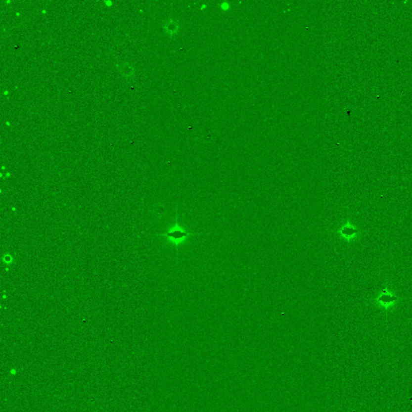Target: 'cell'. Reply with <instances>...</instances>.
Instances as JSON below:
<instances>
[{
    "mask_svg": "<svg viewBox=\"0 0 412 412\" xmlns=\"http://www.w3.org/2000/svg\"><path fill=\"white\" fill-rule=\"evenodd\" d=\"M337 233L342 238L349 242L354 239L355 237L361 233V230L354 227V225L348 222L346 224L344 225L343 227L338 229Z\"/></svg>",
    "mask_w": 412,
    "mask_h": 412,
    "instance_id": "obj_3",
    "label": "cell"
},
{
    "mask_svg": "<svg viewBox=\"0 0 412 412\" xmlns=\"http://www.w3.org/2000/svg\"><path fill=\"white\" fill-rule=\"evenodd\" d=\"M399 298L395 296L391 290L387 287L382 290L378 296L374 298V303L381 309H384L385 311H388L392 309V307L399 301Z\"/></svg>",
    "mask_w": 412,
    "mask_h": 412,
    "instance_id": "obj_2",
    "label": "cell"
},
{
    "mask_svg": "<svg viewBox=\"0 0 412 412\" xmlns=\"http://www.w3.org/2000/svg\"><path fill=\"white\" fill-rule=\"evenodd\" d=\"M161 237H166L169 238V242L173 244V246H180L190 236L196 235V233H189L184 228L179 224L177 222V218L176 219V223L173 227L169 228V230L165 233L159 234Z\"/></svg>",
    "mask_w": 412,
    "mask_h": 412,
    "instance_id": "obj_1",
    "label": "cell"
},
{
    "mask_svg": "<svg viewBox=\"0 0 412 412\" xmlns=\"http://www.w3.org/2000/svg\"><path fill=\"white\" fill-rule=\"evenodd\" d=\"M2 261L4 262L5 264H11L13 263V259L10 255H5L2 258Z\"/></svg>",
    "mask_w": 412,
    "mask_h": 412,
    "instance_id": "obj_4",
    "label": "cell"
}]
</instances>
